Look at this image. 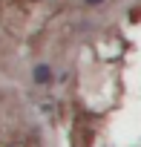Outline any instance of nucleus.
Returning a JSON list of instances; mask_svg holds the SVG:
<instances>
[{
    "label": "nucleus",
    "instance_id": "f257e3e1",
    "mask_svg": "<svg viewBox=\"0 0 141 147\" xmlns=\"http://www.w3.org/2000/svg\"><path fill=\"white\" fill-rule=\"evenodd\" d=\"M32 81H35L38 87H49V84L55 81L52 66H49V63H35V69H32Z\"/></svg>",
    "mask_w": 141,
    "mask_h": 147
},
{
    "label": "nucleus",
    "instance_id": "f03ea898",
    "mask_svg": "<svg viewBox=\"0 0 141 147\" xmlns=\"http://www.w3.org/2000/svg\"><path fill=\"white\" fill-rule=\"evenodd\" d=\"M84 3H87V6H104L107 0H84Z\"/></svg>",
    "mask_w": 141,
    "mask_h": 147
}]
</instances>
